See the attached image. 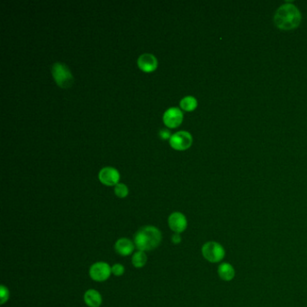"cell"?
I'll list each match as a JSON object with an SVG mask.
<instances>
[{
	"label": "cell",
	"instance_id": "cell-12",
	"mask_svg": "<svg viewBox=\"0 0 307 307\" xmlns=\"http://www.w3.org/2000/svg\"><path fill=\"white\" fill-rule=\"evenodd\" d=\"M102 296L97 290L88 289L84 294V302L88 307H99L102 304Z\"/></svg>",
	"mask_w": 307,
	"mask_h": 307
},
{
	"label": "cell",
	"instance_id": "cell-10",
	"mask_svg": "<svg viewBox=\"0 0 307 307\" xmlns=\"http://www.w3.org/2000/svg\"><path fill=\"white\" fill-rule=\"evenodd\" d=\"M138 66L144 72H152L157 68L158 61L156 57L151 53H144L138 58Z\"/></svg>",
	"mask_w": 307,
	"mask_h": 307
},
{
	"label": "cell",
	"instance_id": "cell-11",
	"mask_svg": "<svg viewBox=\"0 0 307 307\" xmlns=\"http://www.w3.org/2000/svg\"><path fill=\"white\" fill-rule=\"evenodd\" d=\"M134 248H135L134 242L128 238H121L117 240V241L114 244V250L123 257L129 256L132 253Z\"/></svg>",
	"mask_w": 307,
	"mask_h": 307
},
{
	"label": "cell",
	"instance_id": "cell-8",
	"mask_svg": "<svg viewBox=\"0 0 307 307\" xmlns=\"http://www.w3.org/2000/svg\"><path fill=\"white\" fill-rule=\"evenodd\" d=\"M99 180L107 186H116L119 181L120 174L117 170L112 167H105L98 174Z\"/></svg>",
	"mask_w": 307,
	"mask_h": 307
},
{
	"label": "cell",
	"instance_id": "cell-9",
	"mask_svg": "<svg viewBox=\"0 0 307 307\" xmlns=\"http://www.w3.org/2000/svg\"><path fill=\"white\" fill-rule=\"evenodd\" d=\"M183 113L179 108H169L163 114V121L168 127L175 128L182 123Z\"/></svg>",
	"mask_w": 307,
	"mask_h": 307
},
{
	"label": "cell",
	"instance_id": "cell-13",
	"mask_svg": "<svg viewBox=\"0 0 307 307\" xmlns=\"http://www.w3.org/2000/svg\"><path fill=\"white\" fill-rule=\"evenodd\" d=\"M218 275L220 279L224 281H231L235 277V270L234 267L230 263H222L218 267Z\"/></svg>",
	"mask_w": 307,
	"mask_h": 307
},
{
	"label": "cell",
	"instance_id": "cell-2",
	"mask_svg": "<svg viewBox=\"0 0 307 307\" xmlns=\"http://www.w3.org/2000/svg\"><path fill=\"white\" fill-rule=\"evenodd\" d=\"M301 13L296 6L285 4L280 6L274 17L276 25L281 30L296 29L301 23Z\"/></svg>",
	"mask_w": 307,
	"mask_h": 307
},
{
	"label": "cell",
	"instance_id": "cell-19",
	"mask_svg": "<svg viewBox=\"0 0 307 307\" xmlns=\"http://www.w3.org/2000/svg\"><path fill=\"white\" fill-rule=\"evenodd\" d=\"M159 135L161 139H163V140H166V139H171V132L169 131V130H167V129H161L160 131L159 132Z\"/></svg>",
	"mask_w": 307,
	"mask_h": 307
},
{
	"label": "cell",
	"instance_id": "cell-3",
	"mask_svg": "<svg viewBox=\"0 0 307 307\" xmlns=\"http://www.w3.org/2000/svg\"><path fill=\"white\" fill-rule=\"evenodd\" d=\"M51 74L58 85L63 88H68L73 84V76L64 63H54L51 67Z\"/></svg>",
	"mask_w": 307,
	"mask_h": 307
},
{
	"label": "cell",
	"instance_id": "cell-15",
	"mask_svg": "<svg viewBox=\"0 0 307 307\" xmlns=\"http://www.w3.org/2000/svg\"><path fill=\"white\" fill-rule=\"evenodd\" d=\"M197 107V101L194 97L188 96L184 97L180 101V108L185 111H193Z\"/></svg>",
	"mask_w": 307,
	"mask_h": 307
},
{
	"label": "cell",
	"instance_id": "cell-18",
	"mask_svg": "<svg viewBox=\"0 0 307 307\" xmlns=\"http://www.w3.org/2000/svg\"><path fill=\"white\" fill-rule=\"evenodd\" d=\"M125 273V267L122 265V264H114L112 266V274L116 276V277H120L122 275H124Z\"/></svg>",
	"mask_w": 307,
	"mask_h": 307
},
{
	"label": "cell",
	"instance_id": "cell-14",
	"mask_svg": "<svg viewBox=\"0 0 307 307\" xmlns=\"http://www.w3.org/2000/svg\"><path fill=\"white\" fill-rule=\"evenodd\" d=\"M132 263L133 267H136V268L144 267L147 263V256H146L145 252L141 251V250L136 251L132 257Z\"/></svg>",
	"mask_w": 307,
	"mask_h": 307
},
{
	"label": "cell",
	"instance_id": "cell-7",
	"mask_svg": "<svg viewBox=\"0 0 307 307\" xmlns=\"http://www.w3.org/2000/svg\"><path fill=\"white\" fill-rule=\"evenodd\" d=\"M169 226L175 233H181L188 227L187 217L180 212H174L168 219Z\"/></svg>",
	"mask_w": 307,
	"mask_h": 307
},
{
	"label": "cell",
	"instance_id": "cell-1",
	"mask_svg": "<svg viewBox=\"0 0 307 307\" xmlns=\"http://www.w3.org/2000/svg\"><path fill=\"white\" fill-rule=\"evenodd\" d=\"M162 240L161 232L155 226H143L134 235V245L141 251L154 250L160 244Z\"/></svg>",
	"mask_w": 307,
	"mask_h": 307
},
{
	"label": "cell",
	"instance_id": "cell-6",
	"mask_svg": "<svg viewBox=\"0 0 307 307\" xmlns=\"http://www.w3.org/2000/svg\"><path fill=\"white\" fill-rule=\"evenodd\" d=\"M193 139L191 134L188 132H177L171 135L170 139V144L171 147L177 151H184L189 148L192 144Z\"/></svg>",
	"mask_w": 307,
	"mask_h": 307
},
{
	"label": "cell",
	"instance_id": "cell-5",
	"mask_svg": "<svg viewBox=\"0 0 307 307\" xmlns=\"http://www.w3.org/2000/svg\"><path fill=\"white\" fill-rule=\"evenodd\" d=\"M112 274V267L107 262H98L94 263L89 268V276L94 281L103 282L108 280Z\"/></svg>",
	"mask_w": 307,
	"mask_h": 307
},
{
	"label": "cell",
	"instance_id": "cell-17",
	"mask_svg": "<svg viewBox=\"0 0 307 307\" xmlns=\"http://www.w3.org/2000/svg\"><path fill=\"white\" fill-rule=\"evenodd\" d=\"M9 299V290L4 285H1L0 288V304L4 305Z\"/></svg>",
	"mask_w": 307,
	"mask_h": 307
},
{
	"label": "cell",
	"instance_id": "cell-20",
	"mask_svg": "<svg viewBox=\"0 0 307 307\" xmlns=\"http://www.w3.org/2000/svg\"><path fill=\"white\" fill-rule=\"evenodd\" d=\"M182 241V238L180 236V233H174L171 237V241L174 243V244H178L180 243Z\"/></svg>",
	"mask_w": 307,
	"mask_h": 307
},
{
	"label": "cell",
	"instance_id": "cell-4",
	"mask_svg": "<svg viewBox=\"0 0 307 307\" xmlns=\"http://www.w3.org/2000/svg\"><path fill=\"white\" fill-rule=\"evenodd\" d=\"M202 254L207 262L218 263L225 256V250L222 245L216 241H208L202 247Z\"/></svg>",
	"mask_w": 307,
	"mask_h": 307
},
{
	"label": "cell",
	"instance_id": "cell-16",
	"mask_svg": "<svg viewBox=\"0 0 307 307\" xmlns=\"http://www.w3.org/2000/svg\"><path fill=\"white\" fill-rule=\"evenodd\" d=\"M114 193L120 197V198H125L129 193V189L127 188V186L123 184V183H118L115 187H114Z\"/></svg>",
	"mask_w": 307,
	"mask_h": 307
}]
</instances>
